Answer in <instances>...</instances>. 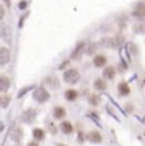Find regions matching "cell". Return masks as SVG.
I'll return each mask as SVG.
<instances>
[{
    "label": "cell",
    "mask_w": 145,
    "mask_h": 146,
    "mask_svg": "<svg viewBox=\"0 0 145 146\" xmlns=\"http://www.w3.org/2000/svg\"><path fill=\"white\" fill-rule=\"evenodd\" d=\"M62 79H63L65 83H68V84H71V86H72V84H76V83L80 80V72H79L78 69H75V68H69L68 70L63 72Z\"/></svg>",
    "instance_id": "obj_1"
},
{
    "label": "cell",
    "mask_w": 145,
    "mask_h": 146,
    "mask_svg": "<svg viewBox=\"0 0 145 146\" xmlns=\"http://www.w3.org/2000/svg\"><path fill=\"white\" fill-rule=\"evenodd\" d=\"M33 97H34V100H35L37 103L44 104V103H47V101L49 100L51 96H49V91L47 90L45 87L39 86V87L34 89V91H33Z\"/></svg>",
    "instance_id": "obj_2"
},
{
    "label": "cell",
    "mask_w": 145,
    "mask_h": 146,
    "mask_svg": "<svg viewBox=\"0 0 145 146\" xmlns=\"http://www.w3.org/2000/svg\"><path fill=\"white\" fill-rule=\"evenodd\" d=\"M86 48H88V44L86 42H83V41L79 42L75 46L72 54H71V60H79V59H82V56L86 54Z\"/></svg>",
    "instance_id": "obj_3"
},
{
    "label": "cell",
    "mask_w": 145,
    "mask_h": 146,
    "mask_svg": "<svg viewBox=\"0 0 145 146\" xmlns=\"http://www.w3.org/2000/svg\"><path fill=\"white\" fill-rule=\"evenodd\" d=\"M107 65V56L103 54H96L93 56V66L94 68H106Z\"/></svg>",
    "instance_id": "obj_4"
},
{
    "label": "cell",
    "mask_w": 145,
    "mask_h": 146,
    "mask_svg": "<svg viewBox=\"0 0 145 146\" xmlns=\"http://www.w3.org/2000/svg\"><path fill=\"white\" fill-rule=\"evenodd\" d=\"M23 121L25 122V124H31L34 119L37 118V110L35 108H28L25 110L24 112H23Z\"/></svg>",
    "instance_id": "obj_5"
},
{
    "label": "cell",
    "mask_w": 145,
    "mask_h": 146,
    "mask_svg": "<svg viewBox=\"0 0 145 146\" xmlns=\"http://www.w3.org/2000/svg\"><path fill=\"white\" fill-rule=\"evenodd\" d=\"M132 17L138 20H145V3H138L132 10Z\"/></svg>",
    "instance_id": "obj_6"
},
{
    "label": "cell",
    "mask_w": 145,
    "mask_h": 146,
    "mask_svg": "<svg viewBox=\"0 0 145 146\" xmlns=\"http://www.w3.org/2000/svg\"><path fill=\"white\" fill-rule=\"evenodd\" d=\"M86 139L92 142V143H102L103 138H102V133L99 131H90L88 135H86Z\"/></svg>",
    "instance_id": "obj_7"
},
{
    "label": "cell",
    "mask_w": 145,
    "mask_h": 146,
    "mask_svg": "<svg viewBox=\"0 0 145 146\" xmlns=\"http://www.w3.org/2000/svg\"><path fill=\"white\" fill-rule=\"evenodd\" d=\"M59 129L65 135H72L73 131H75V127L72 125V122H69V121H62L59 124Z\"/></svg>",
    "instance_id": "obj_8"
},
{
    "label": "cell",
    "mask_w": 145,
    "mask_h": 146,
    "mask_svg": "<svg viewBox=\"0 0 145 146\" xmlns=\"http://www.w3.org/2000/svg\"><path fill=\"white\" fill-rule=\"evenodd\" d=\"M117 91H118V94L121 97H127V96H130V93H131V87L126 82H120L118 86H117Z\"/></svg>",
    "instance_id": "obj_9"
},
{
    "label": "cell",
    "mask_w": 145,
    "mask_h": 146,
    "mask_svg": "<svg viewBox=\"0 0 145 146\" xmlns=\"http://www.w3.org/2000/svg\"><path fill=\"white\" fill-rule=\"evenodd\" d=\"M93 87H94L96 91H106L107 83H106V80H104L103 77H97V79H94V82H93Z\"/></svg>",
    "instance_id": "obj_10"
},
{
    "label": "cell",
    "mask_w": 145,
    "mask_h": 146,
    "mask_svg": "<svg viewBox=\"0 0 145 146\" xmlns=\"http://www.w3.org/2000/svg\"><path fill=\"white\" fill-rule=\"evenodd\" d=\"M10 62V51L6 48V46H1L0 48V65H7Z\"/></svg>",
    "instance_id": "obj_11"
},
{
    "label": "cell",
    "mask_w": 145,
    "mask_h": 146,
    "mask_svg": "<svg viewBox=\"0 0 145 146\" xmlns=\"http://www.w3.org/2000/svg\"><path fill=\"white\" fill-rule=\"evenodd\" d=\"M52 115H54L55 119H63L65 115H66V110H65V107H62V106H56L52 110Z\"/></svg>",
    "instance_id": "obj_12"
},
{
    "label": "cell",
    "mask_w": 145,
    "mask_h": 146,
    "mask_svg": "<svg viewBox=\"0 0 145 146\" xmlns=\"http://www.w3.org/2000/svg\"><path fill=\"white\" fill-rule=\"evenodd\" d=\"M116 77V69L113 66H106L103 69V79L104 80H114Z\"/></svg>",
    "instance_id": "obj_13"
},
{
    "label": "cell",
    "mask_w": 145,
    "mask_h": 146,
    "mask_svg": "<svg viewBox=\"0 0 145 146\" xmlns=\"http://www.w3.org/2000/svg\"><path fill=\"white\" fill-rule=\"evenodd\" d=\"M33 138L35 142H39V141H44L45 139V131L42 128H34L33 129Z\"/></svg>",
    "instance_id": "obj_14"
},
{
    "label": "cell",
    "mask_w": 145,
    "mask_h": 146,
    "mask_svg": "<svg viewBox=\"0 0 145 146\" xmlns=\"http://www.w3.org/2000/svg\"><path fill=\"white\" fill-rule=\"evenodd\" d=\"M63 97L68 101H75L79 97V93H78V90H75V89H68V90H65V93H63Z\"/></svg>",
    "instance_id": "obj_15"
},
{
    "label": "cell",
    "mask_w": 145,
    "mask_h": 146,
    "mask_svg": "<svg viewBox=\"0 0 145 146\" xmlns=\"http://www.w3.org/2000/svg\"><path fill=\"white\" fill-rule=\"evenodd\" d=\"M10 79L6 76H0V93H6L10 89Z\"/></svg>",
    "instance_id": "obj_16"
},
{
    "label": "cell",
    "mask_w": 145,
    "mask_h": 146,
    "mask_svg": "<svg viewBox=\"0 0 145 146\" xmlns=\"http://www.w3.org/2000/svg\"><path fill=\"white\" fill-rule=\"evenodd\" d=\"M0 36L6 41H10V30L4 24H0Z\"/></svg>",
    "instance_id": "obj_17"
},
{
    "label": "cell",
    "mask_w": 145,
    "mask_h": 146,
    "mask_svg": "<svg viewBox=\"0 0 145 146\" xmlns=\"http://www.w3.org/2000/svg\"><path fill=\"white\" fill-rule=\"evenodd\" d=\"M45 84H48L51 89H58L59 87V82H58V79L56 77H52V76H49V77H47L45 79Z\"/></svg>",
    "instance_id": "obj_18"
},
{
    "label": "cell",
    "mask_w": 145,
    "mask_h": 146,
    "mask_svg": "<svg viewBox=\"0 0 145 146\" xmlns=\"http://www.w3.org/2000/svg\"><path fill=\"white\" fill-rule=\"evenodd\" d=\"M134 31L137 34H142L145 33V21L144 20H140L137 24H134Z\"/></svg>",
    "instance_id": "obj_19"
},
{
    "label": "cell",
    "mask_w": 145,
    "mask_h": 146,
    "mask_svg": "<svg viewBox=\"0 0 145 146\" xmlns=\"http://www.w3.org/2000/svg\"><path fill=\"white\" fill-rule=\"evenodd\" d=\"M102 44L104 46H107V48H116L117 46V42L113 38H104V39H102Z\"/></svg>",
    "instance_id": "obj_20"
},
{
    "label": "cell",
    "mask_w": 145,
    "mask_h": 146,
    "mask_svg": "<svg viewBox=\"0 0 145 146\" xmlns=\"http://www.w3.org/2000/svg\"><path fill=\"white\" fill-rule=\"evenodd\" d=\"M9 104H10V97L9 96H0V107L6 108Z\"/></svg>",
    "instance_id": "obj_21"
},
{
    "label": "cell",
    "mask_w": 145,
    "mask_h": 146,
    "mask_svg": "<svg viewBox=\"0 0 145 146\" xmlns=\"http://www.w3.org/2000/svg\"><path fill=\"white\" fill-rule=\"evenodd\" d=\"M21 138H23V129H21V128H17L16 132L13 133V139H14L16 142H18V141H21Z\"/></svg>",
    "instance_id": "obj_22"
},
{
    "label": "cell",
    "mask_w": 145,
    "mask_h": 146,
    "mask_svg": "<svg viewBox=\"0 0 145 146\" xmlns=\"http://www.w3.org/2000/svg\"><path fill=\"white\" fill-rule=\"evenodd\" d=\"M99 103H100L99 94H93V96H90V104L92 106H99Z\"/></svg>",
    "instance_id": "obj_23"
},
{
    "label": "cell",
    "mask_w": 145,
    "mask_h": 146,
    "mask_svg": "<svg viewBox=\"0 0 145 146\" xmlns=\"http://www.w3.org/2000/svg\"><path fill=\"white\" fill-rule=\"evenodd\" d=\"M48 129H49V132H51L52 135H55V133H56V131H58L56 127H55V124H52V122H49V124H48Z\"/></svg>",
    "instance_id": "obj_24"
},
{
    "label": "cell",
    "mask_w": 145,
    "mask_h": 146,
    "mask_svg": "<svg viewBox=\"0 0 145 146\" xmlns=\"http://www.w3.org/2000/svg\"><path fill=\"white\" fill-rule=\"evenodd\" d=\"M25 7H27V0H21V1L18 3V9H20V10H24Z\"/></svg>",
    "instance_id": "obj_25"
},
{
    "label": "cell",
    "mask_w": 145,
    "mask_h": 146,
    "mask_svg": "<svg viewBox=\"0 0 145 146\" xmlns=\"http://www.w3.org/2000/svg\"><path fill=\"white\" fill-rule=\"evenodd\" d=\"M4 14H6V10H4V7H3V6L0 4V20H3Z\"/></svg>",
    "instance_id": "obj_26"
},
{
    "label": "cell",
    "mask_w": 145,
    "mask_h": 146,
    "mask_svg": "<svg viewBox=\"0 0 145 146\" xmlns=\"http://www.w3.org/2000/svg\"><path fill=\"white\" fill-rule=\"evenodd\" d=\"M27 146H39V145H38V142L33 141V142H28V143H27Z\"/></svg>",
    "instance_id": "obj_27"
},
{
    "label": "cell",
    "mask_w": 145,
    "mask_h": 146,
    "mask_svg": "<svg viewBox=\"0 0 145 146\" xmlns=\"http://www.w3.org/2000/svg\"><path fill=\"white\" fill-rule=\"evenodd\" d=\"M3 1H4V3H6V4H7V6L10 7V0H3Z\"/></svg>",
    "instance_id": "obj_28"
},
{
    "label": "cell",
    "mask_w": 145,
    "mask_h": 146,
    "mask_svg": "<svg viewBox=\"0 0 145 146\" xmlns=\"http://www.w3.org/2000/svg\"><path fill=\"white\" fill-rule=\"evenodd\" d=\"M56 146H68V145H65V143H58Z\"/></svg>",
    "instance_id": "obj_29"
}]
</instances>
